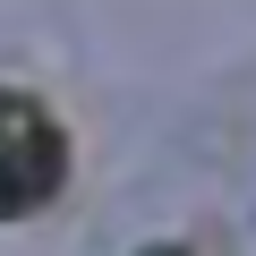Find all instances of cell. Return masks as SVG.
<instances>
[{
  "label": "cell",
  "mask_w": 256,
  "mask_h": 256,
  "mask_svg": "<svg viewBox=\"0 0 256 256\" xmlns=\"http://www.w3.org/2000/svg\"><path fill=\"white\" fill-rule=\"evenodd\" d=\"M68 180V137L60 120L26 94H0V222H26L60 196Z\"/></svg>",
  "instance_id": "6da1fadb"
}]
</instances>
